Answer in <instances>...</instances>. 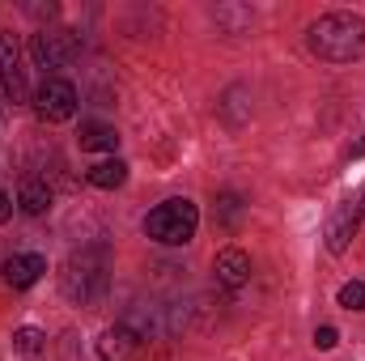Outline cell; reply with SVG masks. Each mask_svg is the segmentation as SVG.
<instances>
[{
    "label": "cell",
    "instance_id": "obj_12",
    "mask_svg": "<svg viewBox=\"0 0 365 361\" xmlns=\"http://www.w3.org/2000/svg\"><path fill=\"white\" fill-rule=\"evenodd\" d=\"M81 149L86 153H115V145H119V132L110 128V123H81Z\"/></svg>",
    "mask_w": 365,
    "mask_h": 361
},
{
    "label": "cell",
    "instance_id": "obj_16",
    "mask_svg": "<svg viewBox=\"0 0 365 361\" xmlns=\"http://www.w3.org/2000/svg\"><path fill=\"white\" fill-rule=\"evenodd\" d=\"M340 345V332L331 327V323H323V327H314V349H323V353H331Z\"/></svg>",
    "mask_w": 365,
    "mask_h": 361
},
{
    "label": "cell",
    "instance_id": "obj_18",
    "mask_svg": "<svg viewBox=\"0 0 365 361\" xmlns=\"http://www.w3.org/2000/svg\"><path fill=\"white\" fill-rule=\"evenodd\" d=\"M357 153H365V141H361V149H357Z\"/></svg>",
    "mask_w": 365,
    "mask_h": 361
},
{
    "label": "cell",
    "instance_id": "obj_1",
    "mask_svg": "<svg viewBox=\"0 0 365 361\" xmlns=\"http://www.w3.org/2000/svg\"><path fill=\"white\" fill-rule=\"evenodd\" d=\"M310 51L327 64H353L365 56V17L357 13H323L310 26Z\"/></svg>",
    "mask_w": 365,
    "mask_h": 361
},
{
    "label": "cell",
    "instance_id": "obj_15",
    "mask_svg": "<svg viewBox=\"0 0 365 361\" xmlns=\"http://www.w3.org/2000/svg\"><path fill=\"white\" fill-rule=\"evenodd\" d=\"M340 306H344V310H365V285L361 280H349V285L340 289Z\"/></svg>",
    "mask_w": 365,
    "mask_h": 361
},
{
    "label": "cell",
    "instance_id": "obj_13",
    "mask_svg": "<svg viewBox=\"0 0 365 361\" xmlns=\"http://www.w3.org/2000/svg\"><path fill=\"white\" fill-rule=\"evenodd\" d=\"M86 179H90V187L115 191V187H123V183H128V166H123L119 158H106V162H98V166L86 171Z\"/></svg>",
    "mask_w": 365,
    "mask_h": 361
},
{
    "label": "cell",
    "instance_id": "obj_5",
    "mask_svg": "<svg viewBox=\"0 0 365 361\" xmlns=\"http://www.w3.org/2000/svg\"><path fill=\"white\" fill-rule=\"evenodd\" d=\"M77 51H81V39H77L73 30H38V34L30 39V56H34L38 68H60V64H68Z\"/></svg>",
    "mask_w": 365,
    "mask_h": 361
},
{
    "label": "cell",
    "instance_id": "obj_9",
    "mask_svg": "<svg viewBox=\"0 0 365 361\" xmlns=\"http://www.w3.org/2000/svg\"><path fill=\"white\" fill-rule=\"evenodd\" d=\"M212 272H217V280H221L225 289H242V285L251 280V255L238 251V247H225V251L217 255Z\"/></svg>",
    "mask_w": 365,
    "mask_h": 361
},
{
    "label": "cell",
    "instance_id": "obj_2",
    "mask_svg": "<svg viewBox=\"0 0 365 361\" xmlns=\"http://www.w3.org/2000/svg\"><path fill=\"white\" fill-rule=\"evenodd\" d=\"M200 230V208L187 200V195H175V200H162L149 217H145V234L162 247H182L191 243Z\"/></svg>",
    "mask_w": 365,
    "mask_h": 361
},
{
    "label": "cell",
    "instance_id": "obj_3",
    "mask_svg": "<svg viewBox=\"0 0 365 361\" xmlns=\"http://www.w3.org/2000/svg\"><path fill=\"white\" fill-rule=\"evenodd\" d=\"M60 289H64L68 302L93 306L106 293V260H102V251H77L60 272Z\"/></svg>",
    "mask_w": 365,
    "mask_h": 361
},
{
    "label": "cell",
    "instance_id": "obj_6",
    "mask_svg": "<svg viewBox=\"0 0 365 361\" xmlns=\"http://www.w3.org/2000/svg\"><path fill=\"white\" fill-rule=\"evenodd\" d=\"M0 81L13 106L30 102V86H26V68H21V51H17V39L13 34H0Z\"/></svg>",
    "mask_w": 365,
    "mask_h": 361
},
{
    "label": "cell",
    "instance_id": "obj_4",
    "mask_svg": "<svg viewBox=\"0 0 365 361\" xmlns=\"http://www.w3.org/2000/svg\"><path fill=\"white\" fill-rule=\"evenodd\" d=\"M34 111H38L43 123H64V119H73V115H77V90H73V81H64V77H43V86L34 93Z\"/></svg>",
    "mask_w": 365,
    "mask_h": 361
},
{
    "label": "cell",
    "instance_id": "obj_8",
    "mask_svg": "<svg viewBox=\"0 0 365 361\" xmlns=\"http://www.w3.org/2000/svg\"><path fill=\"white\" fill-rule=\"evenodd\" d=\"M136 349H140V336L128 323H115V327H106L98 336V357L102 361H128Z\"/></svg>",
    "mask_w": 365,
    "mask_h": 361
},
{
    "label": "cell",
    "instance_id": "obj_10",
    "mask_svg": "<svg viewBox=\"0 0 365 361\" xmlns=\"http://www.w3.org/2000/svg\"><path fill=\"white\" fill-rule=\"evenodd\" d=\"M43 272H47V260H43V255L21 251V255H9V260H4V285H13V289H30Z\"/></svg>",
    "mask_w": 365,
    "mask_h": 361
},
{
    "label": "cell",
    "instance_id": "obj_14",
    "mask_svg": "<svg viewBox=\"0 0 365 361\" xmlns=\"http://www.w3.org/2000/svg\"><path fill=\"white\" fill-rule=\"evenodd\" d=\"M13 349H17L21 357H38V353L47 349V336H43L38 327H17V332H13Z\"/></svg>",
    "mask_w": 365,
    "mask_h": 361
},
{
    "label": "cell",
    "instance_id": "obj_7",
    "mask_svg": "<svg viewBox=\"0 0 365 361\" xmlns=\"http://www.w3.org/2000/svg\"><path fill=\"white\" fill-rule=\"evenodd\" d=\"M357 225H361V204H357V200L340 204V208L331 213L327 230H323L327 251H331V255H344V251H349V243H353V234H357Z\"/></svg>",
    "mask_w": 365,
    "mask_h": 361
},
{
    "label": "cell",
    "instance_id": "obj_11",
    "mask_svg": "<svg viewBox=\"0 0 365 361\" xmlns=\"http://www.w3.org/2000/svg\"><path fill=\"white\" fill-rule=\"evenodd\" d=\"M17 208H21L26 217H43V213L51 208V187H47V179H26L21 183V191H17Z\"/></svg>",
    "mask_w": 365,
    "mask_h": 361
},
{
    "label": "cell",
    "instance_id": "obj_17",
    "mask_svg": "<svg viewBox=\"0 0 365 361\" xmlns=\"http://www.w3.org/2000/svg\"><path fill=\"white\" fill-rule=\"evenodd\" d=\"M9 217H13V200H9V195H4V191H0V225H4V221H9Z\"/></svg>",
    "mask_w": 365,
    "mask_h": 361
}]
</instances>
